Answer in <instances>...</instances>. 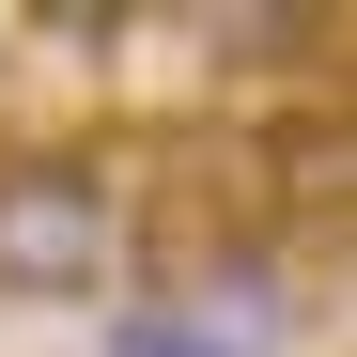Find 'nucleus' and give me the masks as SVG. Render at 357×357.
<instances>
[{"mask_svg": "<svg viewBox=\"0 0 357 357\" xmlns=\"http://www.w3.org/2000/svg\"><path fill=\"white\" fill-rule=\"evenodd\" d=\"M125 264V155L93 140H0V295L63 311Z\"/></svg>", "mask_w": 357, "mask_h": 357, "instance_id": "1", "label": "nucleus"}, {"mask_svg": "<svg viewBox=\"0 0 357 357\" xmlns=\"http://www.w3.org/2000/svg\"><path fill=\"white\" fill-rule=\"evenodd\" d=\"M109 357H280V311L264 295H140V311H109Z\"/></svg>", "mask_w": 357, "mask_h": 357, "instance_id": "2", "label": "nucleus"}]
</instances>
